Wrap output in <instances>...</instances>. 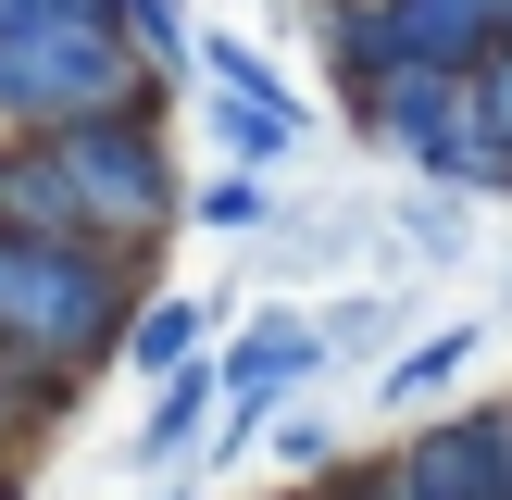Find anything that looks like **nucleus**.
I'll list each match as a JSON object with an SVG mask.
<instances>
[{
    "mask_svg": "<svg viewBox=\"0 0 512 500\" xmlns=\"http://www.w3.org/2000/svg\"><path fill=\"white\" fill-rule=\"evenodd\" d=\"M125 313H138V263L88 238H0V363L75 388L88 363H113Z\"/></svg>",
    "mask_w": 512,
    "mask_h": 500,
    "instance_id": "1",
    "label": "nucleus"
},
{
    "mask_svg": "<svg viewBox=\"0 0 512 500\" xmlns=\"http://www.w3.org/2000/svg\"><path fill=\"white\" fill-rule=\"evenodd\" d=\"M150 113L138 50L100 25H38V38H0V138H75V125Z\"/></svg>",
    "mask_w": 512,
    "mask_h": 500,
    "instance_id": "2",
    "label": "nucleus"
},
{
    "mask_svg": "<svg viewBox=\"0 0 512 500\" xmlns=\"http://www.w3.org/2000/svg\"><path fill=\"white\" fill-rule=\"evenodd\" d=\"M50 150H63L75 238H88V250H125V263H138V250L175 225V163H163V125H150V113L75 125V138H50Z\"/></svg>",
    "mask_w": 512,
    "mask_h": 500,
    "instance_id": "3",
    "label": "nucleus"
},
{
    "mask_svg": "<svg viewBox=\"0 0 512 500\" xmlns=\"http://www.w3.org/2000/svg\"><path fill=\"white\" fill-rule=\"evenodd\" d=\"M363 125H375L413 175H438V188H512L488 113H475V75H388V88L363 100Z\"/></svg>",
    "mask_w": 512,
    "mask_h": 500,
    "instance_id": "4",
    "label": "nucleus"
},
{
    "mask_svg": "<svg viewBox=\"0 0 512 500\" xmlns=\"http://www.w3.org/2000/svg\"><path fill=\"white\" fill-rule=\"evenodd\" d=\"M313 363H325V325H300V313H263L250 338H225V350H213V388H225L213 438L250 450V425H263L288 388H313Z\"/></svg>",
    "mask_w": 512,
    "mask_h": 500,
    "instance_id": "5",
    "label": "nucleus"
},
{
    "mask_svg": "<svg viewBox=\"0 0 512 500\" xmlns=\"http://www.w3.org/2000/svg\"><path fill=\"white\" fill-rule=\"evenodd\" d=\"M213 413H225L213 363H175L163 388H150V425H138V463H175V450H200V438H213Z\"/></svg>",
    "mask_w": 512,
    "mask_h": 500,
    "instance_id": "6",
    "label": "nucleus"
},
{
    "mask_svg": "<svg viewBox=\"0 0 512 500\" xmlns=\"http://www.w3.org/2000/svg\"><path fill=\"white\" fill-rule=\"evenodd\" d=\"M113 13V38L138 50V75L163 88V75H200V25H188V0H100Z\"/></svg>",
    "mask_w": 512,
    "mask_h": 500,
    "instance_id": "7",
    "label": "nucleus"
},
{
    "mask_svg": "<svg viewBox=\"0 0 512 500\" xmlns=\"http://www.w3.org/2000/svg\"><path fill=\"white\" fill-rule=\"evenodd\" d=\"M213 138H225V163H238V175H275L313 125H300V100H225V88H213Z\"/></svg>",
    "mask_w": 512,
    "mask_h": 500,
    "instance_id": "8",
    "label": "nucleus"
},
{
    "mask_svg": "<svg viewBox=\"0 0 512 500\" xmlns=\"http://www.w3.org/2000/svg\"><path fill=\"white\" fill-rule=\"evenodd\" d=\"M463 375H475V325H438V338H413L388 375H375V400H388V413H425V400H450Z\"/></svg>",
    "mask_w": 512,
    "mask_h": 500,
    "instance_id": "9",
    "label": "nucleus"
},
{
    "mask_svg": "<svg viewBox=\"0 0 512 500\" xmlns=\"http://www.w3.org/2000/svg\"><path fill=\"white\" fill-rule=\"evenodd\" d=\"M200 325H213V313H200V300H138V313H125V338H113V350H125V363L150 375V388H163L175 363H200Z\"/></svg>",
    "mask_w": 512,
    "mask_h": 500,
    "instance_id": "10",
    "label": "nucleus"
},
{
    "mask_svg": "<svg viewBox=\"0 0 512 500\" xmlns=\"http://www.w3.org/2000/svg\"><path fill=\"white\" fill-rule=\"evenodd\" d=\"M188 213H200V225H213V238H250V225H275V188H263V175H238V163H225V175H213V188H200V200H188Z\"/></svg>",
    "mask_w": 512,
    "mask_h": 500,
    "instance_id": "11",
    "label": "nucleus"
},
{
    "mask_svg": "<svg viewBox=\"0 0 512 500\" xmlns=\"http://www.w3.org/2000/svg\"><path fill=\"white\" fill-rule=\"evenodd\" d=\"M200 75H213L225 100H288V75H275L250 38H200Z\"/></svg>",
    "mask_w": 512,
    "mask_h": 500,
    "instance_id": "12",
    "label": "nucleus"
},
{
    "mask_svg": "<svg viewBox=\"0 0 512 500\" xmlns=\"http://www.w3.org/2000/svg\"><path fill=\"white\" fill-rule=\"evenodd\" d=\"M38 25H100V0H0V38H38Z\"/></svg>",
    "mask_w": 512,
    "mask_h": 500,
    "instance_id": "13",
    "label": "nucleus"
},
{
    "mask_svg": "<svg viewBox=\"0 0 512 500\" xmlns=\"http://www.w3.org/2000/svg\"><path fill=\"white\" fill-rule=\"evenodd\" d=\"M325 450H338V438H325V413H300V425H275V463H300V475H313Z\"/></svg>",
    "mask_w": 512,
    "mask_h": 500,
    "instance_id": "14",
    "label": "nucleus"
},
{
    "mask_svg": "<svg viewBox=\"0 0 512 500\" xmlns=\"http://www.w3.org/2000/svg\"><path fill=\"white\" fill-rule=\"evenodd\" d=\"M288 500H350V488H288Z\"/></svg>",
    "mask_w": 512,
    "mask_h": 500,
    "instance_id": "15",
    "label": "nucleus"
},
{
    "mask_svg": "<svg viewBox=\"0 0 512 500\" xmlns=\"http://www.w3.org/2000/svg\"><path fill=\"white\" fill-rule=\"evenodd\" d=\"M150 500H188V488H150Z\"/></svg>",
    "mask_w": 512,
    "mask_h": 500,
    "instance_id": "16",
    "label": "nucleus"
}]
</instances>
